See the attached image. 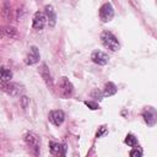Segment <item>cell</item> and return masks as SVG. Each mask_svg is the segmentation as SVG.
Instances as JSON below:
<instances>
[{
  "instance_id": "1",
  "label": "cell",
  "mask_w": 157,
  "mask_h": 157,
  "mask_svg": "<svg viewBox=\"0 0 157 157\" xmlns=\"http://www.w3.org/2000/svg\"><path fill=\"white\" fill-rule=\"evenodd\" d=\"M101 40H102L103 45H104L105 48H108L109 50H112V52H117V50H119V48H120V44H119L117 37H115L112 32H109V31L102 32V34H101Z\"/></svg>"
},
{
  "instance_id": "2",
  "label": "cell",
  "mask_w": 157,
  "mask_h": 157,
  "mask_svg": "<svg viewBox=\"0 0 157 157\" xmlns=\"http://www.w3.org/2000/svg\"><path fill=\"white\" fill-rule=\"evenodd\" d=\"M59 87H60V94L63 98H69L72 96L74 93V86L72 83L69 81L67 77L63 76L60 78V83H59Z\"/></svg>"
},
{
  "instance_id": "3",
  "label": "cell",
  "mask_w": 157,
  "mask_h": 157,
  "mask_svg": "<svg viewBox=\"0 0 157 157\" xmlns=\"http://www.w3.org/2000/svg\"><path fill=\"white\" fill-rule=\"evenodd\" d=\"M114 17V9L110 2H105L99 9V18L103 22H109Z\"/></svg>"
},
{
  "instance_id": "4",
  "label": "cell",
  "mask_w": 157,
  "mask_h": 157,
  "mask_svg": "<svg viewBox=\"0 0 157 157\" xmlns=\"http://www.w3.org/2000/svg\"><path fill=\"white\" fill-rule=\"evenodd\" d=\"M38 72H39L40 77L43 78V81L45 82L47 87H48V88H50V90L54 92V83H53V78H52V75H50L49 69H48V66H47V64H45V63H43V64L39 66Z\"/></svg>"
},
{
  "instance_id": "5",
  "label": "cell",
  "mask_w": 157,
  "mask_h": 157,
  "mask_svg": "<svg viewBox=\"0 0 157 157\" xmlns=\"http://www.w3.org/2000/svg\"><path fill=\"white\" fill-rule=\"evenodd\" d=\"M0 90L11 94V96H18L23 91V88L18 83H12L10 81L9 82H1L0 83Z\"/></svg>"
},
{
  "instance_id": "6",
  "label": "cell",
  "mask_w": 157,
  "mask_h": 157,
  "mask_svg": "<svg viewBox=\"0 0 157 157\" xmlns=\"http://www.w3.org/2000/svg\"><path fill=\"white\" fill-rule=\"evenodd\" d=\"M25 141H26V144L31 147L33 155L38 156V155H39V139H38L34 134L28 132V134L25 135Z\"/></svg>"
},
{
  "instance_id": "7",
  "label": "cell",
  "mask_w": 157,
  "mask_h": 157,
  "mask_svg": "<svg viewBox=\"0 0 157 157\" xmlns=\"http://www.w3.org/2000/svg\"><path fill=\"white\" fill-rule=\"evenodd\" d=\"M39 58H40V55H39L38 48L34 47V45H32L31 49H29V53L25 56V64L26 65H33V64H36V63L39 61Z\"/></svg>"
},
{
  "instance_id": "8",
  "label": "cell",
  "mask_w": 157,
  "mask_h": 157,
  "mask_svg": "<svg viewBox=\"0 0 157 157\" xmlns=\"http://www.w3.org/2000/svg\"><path fill=\"white\" fill-rule=\"evenodd\" d=\"M49 120L50 123H53L55 126H60L64 120H65V114L61 109H56V110H52L49 113Z\"/></svg>"
},
{
  "instance_id": "9",
  "label": "cell",
  "mask_w": 157,
  "mask_h": 157,
  "mask_svg": "<svg viewBox=\"0 0 157 157\" xmlns=\"http://www.w3.org/2000/svg\"><path fill=\"white\" fill-rule=\"evenodd\" d=\"M45 23H47V17H45L44 12L37 11L33 15V28L37 29V31L43 29V27L45 26Z\"/></svg>"
},
{
  "instance_id": "10",
  "label": "cell",
  "mask_w": 157,
  "mask_h": 157,
  "mask_svg": "<svg viewBox=\"0 0 157 157\" xmlns=\"http://www.w3.org/2000/svg\"><path fill=\"white\" fill-rule=\"evenodd\" d=\"M144 119H145V121H146V124L148 126H153L156 124V120H157L156 110L152 107H147L144 110Z\"/></svg>"
},
{
  "instance_id": "11",
  "label": "cell",
  "mask_w": 157,
  "mask_h": 157,
  "mask_svg": "<svg viewBox=\"0 0 157 157\" xmlns=\"http://www.w3.org/2000/svg\"><path fill=\"white\" fill-rule=\"evenodd\" d=\"M91 59L93 63H96L98 65H105V64H108V60H109L108 55L101 50H94L91 55Z\"/></svg>"
},
{
  "instance_id": "12",
  "label": "cell",
  "mask_w": 157,
  "mask_h": 157,
  "mask_svg": "<svg viewBox=\"0 0 157 157\" xmlns=\"http://www.w3.org/2000/svg\"><path fill=\"white\" fill-rule=\"evenodd\" d=\"M44 15L47 17V22L49 25V27H54L55 23H56V13L54 11V7L52 5H47L45 9H44Z\"/></svg>"
},
{
  "instance_id": "13",
  "label": "cell",
  "mask_w": 157,
  "mask_h": 157,
  "mask_svg": "<svg viewBox=\"0 0 157 157\" xmlns=\"http://www.w3.org/2000/svg\"><path fill=\"white\" fill-rule=\"evenodd\" d=\"M50 152L55 156H65L66 155V145L58 142H49Z\"/></svg>"
},
{
  "instance_id": "14",
  "label": "cell",
  "mask_w": 157,
  "mask_h": 157,
  "mask_svg": "<svg viewBox=\"0 0 157 157\" xmlns=\"http://www.w3.org/2000/svg\"><path fill=\"white\" fill-rule=\"evenodd\" d=\"M11 15H12L11 4L9 2V0H4L2 7H1V10H0V16H1L4 20L9 21V20H11Z\"/></svg>"
},
{
  "instance_id": "15",
  "label": "cell",
  "mask_w": 157,
  "mask_h": 157,
  "mask_svg": "<svg viewBox=\"0 0 157 157\" xmlns=\"http://www.w3.org/2000/svg\"><path fill=\"white\" fill-rule=\"evenodd\" d=\"M115 93H117V86L113 82H108L104 85V88H103V96L104 97H110Z\"/></svg>"
},
{
  "instance_id": "16",
  "label": "cell",
  "mask_w": 157,
  "mask_h": 157,
  "mask_svg": "<svg viewBox=\"0 0 157 157\" xmlns=\"http://www.w3.org/2000/svg\"><path fill=\"white\" fill-rule=\"evenodd\" d=\"M12 78V71L7 67H0V80L2 82H9Z\"/></svg>"
},
{
  "instance_id": "17",
  "label": "cell",
  "mask_w": 157,
  "mask_h": 157,
  "mask_svg": "<svg viewBox=\"0 0 157 157\" xmlns=\"http://www.w3.org/2000/svg\"><path fill=\"white\" fill-rule=\"evenodd\" d=\"M2 31H4L5 36L6 37H10V38L16 37V34H17V29L15 27H12V26H6V27H4Z\"/></svg>"
},
{
  "instance_id": "18",
  "label": "cell",
  "mask_w": 157,
  "mask_h": 157,
  "mask_svg": "<svg viewBox=\"0 0 157 157\" xmlns=\"http://www.w3.org/2000/svg\"><path fill=\"white\" fill-rule=\"evenodd\" d=\"M125 144L128 146H130V147H135L137 145V140H136V137L132 134H128L125 136Z\"/></svg>"
},
{
  "instance_id": "19",
  "label": "cell",
  "mask_w": 157,
  "mask_h": 157,
  "mask_svg": "<svg viewBox=\"0 0 157 157\" xmlns=\"http://www.w3.org/2000/svg\"><path fill=\"white\" fill-rule=\"evenodd\" d=\"M20 104H21L22 109H27V107L29 105V98L27 96H21L20 97Z\"/></svg>"
},
{
  "instance_id": "20",
  "label": "cell",
  "mask_w": 157,
  "mask_h": 157,
  "mask_svg": "<svg viewBox=\"0 0 157 157\" xmlns=\"http://www.w3.org/2000/svg\"><path fill=\"white\" fill-rule=\"evenodd\" d=\"M83 103H85V105H87L91 110H96V109H98V108H99L98 103H97V102H94V101H85Z\"/></svg>"
},
{
  "instance_id": "21",
  "label": "cell",
  "mask_w": 157,
  "mask_h": 157,
  "mask_svg": "<svg viewBox=\"0 0 157 157\" xmlns=\"http://www.w3.org/2000/svg\"><path fill=\"white\" fill-rule=\"evenodd\" d=\"M130 156H131V157H141V156H142V151H141V148H139V147L132 148V150L130 151Z\"/></svg>"
},
{
  "instance_id": "22",
  "label": "cell",
  "mask_w": 157,
  "mask_h": 157,
  "mask_svg": "<svg viewBox=\"0 0 157 157\" xmlns=\"http://www.w3.org/2000/svg\"><path fill=\"white\" fill-rule=\"evenodd\" d=\"M91 96H92V98H94V99H97L98 98V101H101L104 96H103V92H101V91H98V90H94L92 93H91Z\"/></svg>"
},
{
  "instance_id": "23",
  "label": "cell",
  "mask_w": 157,
  "mask_h": 157,
  "mask_svg": "<svg viewBox=\"0 0 157 157\" xmlns=\"http://www.w3.org/2000/svg\"><path fill=\"white\" fill-rule=\"evenodd\" d=\"M105 132H107V129H105L104 126H101V128H99V130L97 131L96 136H97V137H101V136H102V135H104Z\"/></svg>"
},
{
  "instance_id": "24",
  "label": "cell",
  "mask_w": 157,
  "mask_h": 157,
  "mask_svg": "<svg viewBox=\"0 0 157 157\" xmlns=\"http://www.w3.org/2000/svg\"><path fill=\"white\" fill-rule=\"evenodd\" d=\"M22 13H23V9L22 7H18L17 9V13H16V20L20 21L22 18Z\"/></svg>"
}]
</instances>
